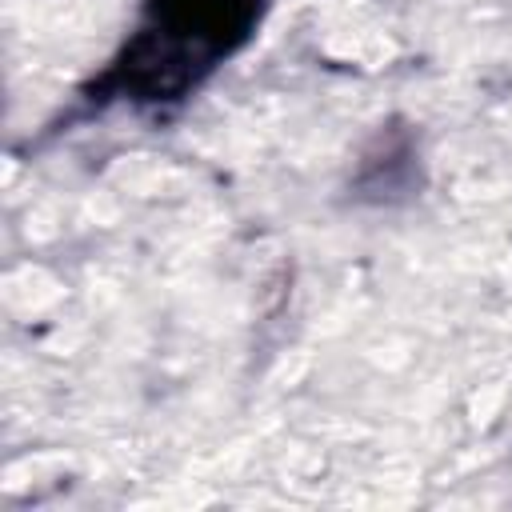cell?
Instances as JSON below:
<instances>
[{"instance_id":"1","label":"cell","mask_w":512,"mask_h":512,"mask_svg":"<svg viewBox=\"0 0 512 512\" xmlns=\"http://www.w3.org/2000/svg\"><path fill=\"white\" fill-rule=\"evenodd\" d=\"M256 0H152V24L120 64L124 88L172 96L192 84L252 24Z\"/></svg>"}]
</instances>
